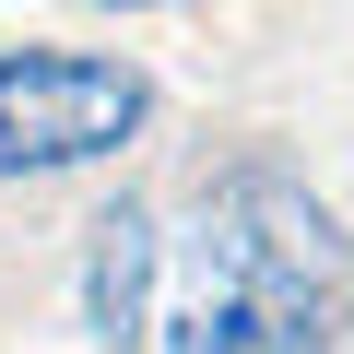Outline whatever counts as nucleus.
<instances>
[{
	"label": "nucleus",
	"instance_id": "1",
	"mask_svg": "<svg viewBox=\"0 0 354 354\" xmlns=\"http://www.w3.org/2000/svg\"><path fill=\"white\" fill-rule=\"evenodd\" d=\"M354 319V248L283 165H225L189 201L165 354H330Z\"/></svg>",
	"mask_w": 354,
	"mask_h": 354
},
{
	"label": "nucleus",
	"instance_id": "2",
	"mask_svg": "<svg viewBox=\"0 0 354 354\" xmlns=\"http://www.w3.org/2000/svg\"><path fill=\"white\" fill-rule=\"evenodd\" d=\"M153 83L106 48H12L0 59V177H59L142 130Z\"/></svg>",
	"mask_w": 354,
	"mask_h": 354
},
{
	"label": "nucleus",
	"instance_id": "3",
	"mask_svg": "<svg viewBox=\"0 0 354 354\" xmlns=\"http://www.w3.org/2000/svg\"><path fill=\"white\" fill-rule=\"evenodd\" d=\"M153 272H165V236H153V213L118 201L95 225V260H83V319H95L106 354H142L153 342Z\"/></svg>",
	"mask_w": 354,
	"mask_h": 354
}]
</instances>
